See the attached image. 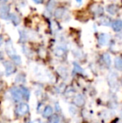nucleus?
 <instances>
[{
	"instance_id": "nucleus-1",
	"label": "nucleus",
	"mask_w": 122,
	"mask_h": 123,
	"mask_svg": "<svg viewBox=\"0 0 122 123\" xmlns=\"http://www.w3.org/2000/svg\"><path fill=\"white\" fill-rule=\"evenodd\" d=\"M10 8L6 3H2L0 5V18L3 19H8L10 18L9 14Z\"/></svg>"
},
{
	"instance_id": "nucleus-2",
	"label": "nucleus",
	"mask_w": 122,
	"mask_h": 123,
	"mask_svg": "<svg viewBox=\"0 0 122 123\" xmlns=\"http://www.w3.org/2000/svg\"><path fill=\"white\" fill-rule=\"evenodd\" d=\"M29 105L25 103H21L17 106L16 113L18 116L22 117V116L26 115V114L29 112Z\"/></svg>"
},
{
	"instance_id": "nucleus-3",
	"label": "nucleus",
	"mask_w": 122,
	"mask_h": 123,
	"mask_svg": "<svg viewBox=\"0 0 122 123\" xmlns=\"http://www.w3.org/2000/svg\"><path fill=\"white\" fill-rule=\"evenodd\" d=\"M11 95L15 101H19L23 97V95L21 91V89L18 87H13L11 90Z\"/></svg>"
},
{
	"instance_id": "nucleus-4",
	"label": "nucleus",
	"mask_w": 122,
	"mask_h": 123,
	"mask_svg": "<svg viewBox=\"0 0 122 123\" xmlns=\"http://www.w3.org/2000/svg\"><path fill=\"white\" fill-rule=\"evenodd\" d=\"M108 82L109 86L113 89H116L118 87V81H117V74L116 73H110L108 76Z\"/></svg>"
},
{
	"instance_id": "nucleus-5",
	"label": "nucleus",
	"mask_w": 122,
	"mask_h": 123,
	"mask_svg": "<svg viewBox=\"0 0 122 123\" xmlns=\"http://www.w3.org/2000/svg\"><path fill=\"white\" fill-rule=\"evenodd\" d=\"M110 41V36L108 35L107 34H105V33H102L99 35V38H98V42L100 44L101 46H105L106 44H108Z\"/></svg>"
},
{
	"instance_id": "nucleus-6",
	"label": "nucleus",
	"mask_w": 122,
	"mask_h": 123,
	"mask_svg": "<svg viewBox=\"0 0 122 123\" xmlns=\"http://www.w3.org/2000/svg\"><path fill=\"white\" fill-rule=\"evenodd\" d=\"M5 50H6L7 54H8L9 56H13L14 55H17L16 52H15V49L13 48V43H12L11 40H8L7 41L6 43V45H5Z\"/></svg>"
},
{
	"instance_id": "nucleus-7",
	"label": "nucleus",
	"mask_w": 122,
	"mask_h": 123,
	"mask_svg": "<svg viewBox=\"0 0 122 123\" xmlns=\"http://www.w3.org/2000/svg\"><path fill=\"white\" fill-rule=\"evenodd\" d=\"M4 67H5V74L6 75H10L14 72V66H13V63L9 61L4 62Z\"/></svg>"
},
{
	"instance_id": "nucleus-8",
	"label": "nucleus",
	"mask_w": 122,
	"mask_h": 123,
	"mask_svg": "<svg viewBox=\"0 0 122 123\" xmlns=\"http://www.w3.org/2000/svg\"><path fill=\"white\" fill-rule=\"evenodd\" d=\"M112 29L115 32H120L122 30V20L121 19H116L112 22L111 24Z\"/></svg>"
},
{
	"instance_id": "nucleus-9",
	"label": "nucleus",
	"mask_w": 122,
	"mask_h": 123,
	"mask_svg": "<svg viewBox=\"0 0 122 123\" xmlns=\"http://www.w3.org/2000/svg\"><path fill=\"white\" fill-rule=\"evenodd\" d=\"M74 104L76 105H78V106H82V105H85V99L84 97L82 95H77L76 96H75V98H74V100H73Z\"/></svg>"
},
{
	"instance_id": "nucleus-10",
	"label": "nucleus",
	"mask_w": 122,
	"mask_h": 123,
	"mask_svg": "<svg viewBox=\"0 0 122 123\" xmlns=\"http://www.w3.org/2000/svg\"><path fill=\"white\" fill-rule=\"evenodd\" d=\"M106 11L110 15H116L118 13V7L115 4H110L106 7Z\"/></svg>"
},
{
	"instance_id": "nucleus-11",
	"label": "nucleus",
	"mask_w": 122,
	"mask_h": 123,
	"mask_svg": "<svg viewBox=\"0 0 122 123\" xmlns=\"http://www.w3.org/2000/svg\"><path fill=\"white\" fill-rule=\"evenodd\" d=\"M92 11L94 14L96 15H101L104 12V8L100 5H94L92 7Z\"/></svg>"
},
{
	"instance_id": "nucleus-12",
	"label": "nucleus",
	"mask_w": 122,
	"mask_h": 123,
	"mask_svg": "<svg viewBox=\"0 0 122 123\" xmlns=\"http://www.w3.org/2000/svg\"><path fill=\"white\" fill-rule=\"evenodd\" d=\"M65 51H66V47H65L64 45H59L55 49L54 53H55V55H58V56H62V55L65 53Z\"/></svg>"
},
{
	"instance_id": "nucleus-13",
	"label": "nucleus",
	"mask_w": 122,
	"mask_h": 123,
	"mask_svg": "<svg viewBox=\"0 0 122 123\" xmlns=\"http://www.w3.org/2000/svg\"><path fill=\"white\" fill-rule=\"evenodd\" d=\"M115 67L117 70H122V57L118 56L115 59Z\"/></svg>"
},
{
	"instance_id": "nucleus-14",
	"label": "nucleus",
	"mask_w": 122,
	"mask_h": 123,
	"mask_svg": "<svg viewBox=\"0 0 122 123\" xmlns=\"http://www.w3.org/2000/svg\"><path fill=\"white\" fill-rule=\"evenodd\" d=\"M10 19H11L12 23H13L15 26L19 25L20 18H19V17L16 14V13H12V14H10Z\"/></svg>"
},
{
	"instance_id": "nucleus-15",
	"label": "nucleus",
	"mask_w": 122,
	"mask_h": 123,
	"mask_svg": "<svg viewBox=\"0 0 122 123\" xmlns=\"http://www.w3.org/2000/svg\"><path fill=\"white\" fill-rule=\"evenodd\" d=\"M53 114V108L50 106V105H47V106L44 108V112H43V115H44V117H50Z\"/></svg>"
},
{
	"instance_id": "nucleus-16",
	"label": "nucleus",
	"mask_w": 122,
	"mask_h": 123,
	"mask_svg": "<svg viewBox=\"0 0 122 123\" xmlns=\"http://www.w3.org/2000/svg\"><path fill=\"white\" fill-rule=\"evenodd\" d=\"M55 5H56V2L55 0H49V3L47 4V7H46V9L49 13H51L53 11L54 8H55Z\"/></svg>"
},
{
	"instance_id": "nucleus-17",
	"label": "nucleus",
	"mask_w": 122,
	"mask_h": 123,
	"mask_svg": "<svg viewBox=\"0 0 122 123\" xmlns=\"http://www.w3.org/2000/svg\"><path fill=\"white\" fill-rule=\"evenodd\" d=\"M103 61H104V63L105 64L106 66H110L111 65V59H110V56L109 54L105 53L103 55Z\"/></svg>"
},
{
	"instance_id": "nucleus-18",
	"label": "nucleus",
	"mask_w": 122,
	"mask_h": 123,
	"mask_svg": "<svg viewBox=\"0 0 122 123\" xmlns=\"http://www.w3.org/2000/svg\"><path fill=\"white\" fill-rule=\"evenodd\" d=\"M99 24H100L101 25H104V26H110L111 25V21L110 19L108 17H103V18H100V20H99Z\"/></svg>"
},
{
	"instance_id": "nucleus-19",
	"label": "nucleus",
	"mask_w": 122,
	"mask_h": 123,
	"mask_svg": "<svg viewBox=\"0 0 122 123\" xmlns=\"http://www.w3.org/2000/svg\"><path fill=\"white\" fill-rule=\"evenodd\" d=\"M54 15H55V17L57 18H61L64 15V9H63V8H58V9H56Z\"/></svg>"
},
{
	"instance_id": "nucleus-20",
	"label": "nucleus",
	"mask_w": 122,
	"mask_h": 123,
	"mask_svg": "<svg viewBox=\"0 0 122 123\" xmlns=\"http://www.w3.org/2000/svg\"><path fill=\"white\" fill-rule=\"evenodd\" d=\"M12 60H13V61L14 62L16 65H21L22 61H21V58H20V56H18V55H14L13 56L11 57Z\"/></svg>"
},
{
	"instance_id": "nucleus-21",
	"label": "nucleus",
	"mask_w": 122,
	"mask_h": 123,
	"mask_svg": "<svg viewBox=\"0 0 122 123\" xmlns=\"http://www.w3.org/2000/svg\"><path fill=\"white\" fill-rule=\"evenodd\" d=\"M74 71L75 73H83L84 70L77 63H74Z\"/></svg>"
},
{
	"instance_id": "nucleus-22",
	"label": "nucleus",
	"mask_w": 122,
	"mask_h": 123,
	"mask_svg": "<svg viewBox=\"0 0 122 123\" xmlns=\"http://www.w3.org/2000/svg\"><path fill=\"white\" fill-rule=\"evenodd\" d=\"M19 37H20V40L21 41H23L26 39L27 38V34L24 31H20L19 32Z\"/></svg>"
},
{
	"instance_id": "nucleus-23",
	"label": "nucleus",
	"mask_w": 122,
	"mask_h": 123,
	"mask_svg": "<svg viewBox=\"0 0 122 123\" xmlns=\"http://www.w3.org/2000/svg\"><path fill=\"white\" fill-rule=\"evenodd\" d=\"M50 123H59V118L57 116H53L50 119Z\"/></svg>"
},
{
	"instance_id": "nucleus-24",
	"label": "nucleus",
	"mask_w": 122,
	"mask_h": 123,
	"mask_svg": "<svg viewBox=\"0 0 122 123\" xmlns=\"http://www.w3.org/2000/svg\"><path fill=\"white\" fill-rule=\"evenodd\" d=\"M33 1H34L35 3H37V4H39V3H43V0H33Z\"/></svg>"
},
{
	"instance_id": "nucleus-25",
	"label": "nucleus",
	"mask_w": 122,
	"mask_h": 123,
	"mask_svg": "<svg viewBox=\"0 0 122 123\" xmlns=\"http://www.w3.org/2000/svg\"><path fill=\"white\" fill-rule=\"evenodd\" d=\"M76 1L77 3H79V4H80V3H82V2H83V0H75Z\"/></svg>"
},
{
	"instance_id": "nucleus-26",
	"label": "nucleus",
	"mask_w": 122,
	"mask_h": 123,
	"mask_svg": "<svg viewBox=\"0 0 122 123\" xmlns=\"http://www.w3.org/2000/svg\"><path fill=\"white\" fill-rule=\"evenodd\" d=\"M2 44H3V38L0 36V46L2 45Z\"/></svg>"
},
{
	"instance_id": "nucleus-27",
	"label": "nucleus",
	"mask_w": 122,
	"mask_h": 123,
	"mask_svg": "<svg viewBox=\"0 0 122 123\" xmlns=\"http://www.w3.org/2000/svg\"><path fill=\"white\" fill-rule=\"evenodd\" d=\"M1 1H2V2H7L8 0H1Z\"/></svg>"
},
{
	"instance_id": "nucleus-28",
	"label": "nucleus",
	"mask_w": 122,
	"mask_h": 123,
	"mask_svg": "<svg viewBox=\"0 0 122 123\" xmlns=\"http://www.w3.org/2000/svg\"><path fill=\"white\" fill-rule=\"evenodd\" d=\"M121 118H122V111H121Z\"/></svg>"
}]
</instances>
